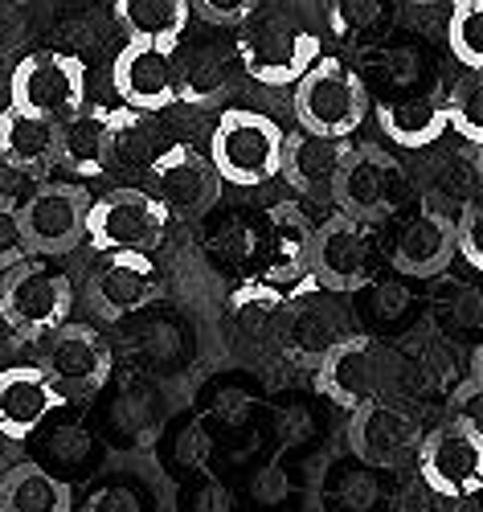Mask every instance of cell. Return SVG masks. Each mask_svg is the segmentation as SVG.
Wrapping results in <instances>:
<instances>
[{"label":"cell","mask_w":483,"mask_h":512,"mask_svg":"<svg viewBox=\"0 0 483 512\" xmlns=\"http://www.w3.org/2000/svg\"><path fill=\"white\" fill-rule=\"evenodd\" d=\"M193 9H197L209 25L230 29V25H242V21H250V17H254L258 0H193Z\"/></svg>","instance_id":"cell-37"},{"label":"cell","mask_w":483,"mask_h":512,"mask_svg":"<svg viewBox=\"0 0 483 512\" xmlns=\"http://www.w3.org/2000/svg\"><path fill=\"white\" fill-rule=\"evenodd\" d=\"M172 78H177V103L222 107L246 78L238 37H197L185 50L172 46Z\"/></svg>","instance_id":"cell-10"},{"label":"cell","mask_w":483,"mask_h":512,"mask_svg":"<svg viewBox=\"0 0 483 512\" xmlns=\"http://www.w3.org/2000/svg\"><path fill=\"white\" fill-rule=\"evenodd\" d=\"M324 13L336 41L369 50L389 37L393 21H398V0H324Z\"/></svg>","instance_id":"cell-31"},{"label":"cell","mask_w":483,"mask_h":512,"mask_svg":"<svg viewBox=\"0 0 483 512\" xmlns=\"http://www.w3.org/2000/svg\"><path fill=\"white\" fill-rule=\"evenodd\" d=\"M254 238H258V213H222L213 218L205 230V254L213 267H226V271H242L250 275V259H254Z\"/></svg>","instance_id":"cell-32"},{"label":"cell","mask_w":483,"mask_h":512,"mask_svg":"<svg viewBox=\"0 0 483 512\" xmlns=\"http://www.w3.org/2000/svg\"><path fill=\"white\" fill-rule=\"evenodd\" d=\"M86 197L82 185L70 181H46L37 185L21 205V226L33 254H70L86 242Z\"/></svg>","instance_id":"cell-11"},{"label":"cell","mask_w":483,"mask_h":512,"mask_svg":"<svg viewBox=\"0 0 483 512\" xmlns=\"http://www.w3.org/2000/svg\"><path fill=\"white\" fill-rule=\"evenodd\" d=\"M111 87L123 99V107L136 111H168L177 103V78H172V46L156 41H123L111 66Z\"/></svg>","instance_id":"cell-18"},{"label":"cell","mask_w":483,"mask_h":512,"mask_svg":"<svg viewBox=\"0 0 483 512\" xmlns=\"http://www.w3.org/2000/svg\"><path fill=\"white\" fill-rule=\"evenodd\" d=\"M168 148L156 115L136 111V107H115L111 127H107V168L119 173H148L152 160Z\"/></svg>","instance_id":"cell-27"},{"label":"cell","mask_w":483,"mask_h":512,"mask_svg":"<svg viewBox=\"0 0 483 512\" xmlns=\"http://www.w3.org/2000/svg\"><path fill=\"white\" fill-rule=\"evenodd\" d=\"M13 275L0 283V295L21 328V336H46L54 332L58 324L70 320V308H74V287L62 271L46 267V263H17L9 267Z\"/></svg>","instance_id":"cell-16"},{"label":"cell","mask_w":483,"mask_h":512,"mask_svg":"<svg viewBox=\"0 0 483 512\" xmlns=\"http://www.w3.org/2000/svg\"><path fill=\"white\" fill-rule=\"evenodd\" d=\"M107 127L111 107H78L58 119V164L74 177H103L107 173Z\"/></svg>","instance_id":"cell-25"},{"label":"cell","mask_w":483,"mask_h":512,"mask_svg":"<svg viewBox=\"0 0 483 512\" xmlns=\"http://www.w3.org/2000/svg\"><path fill=\"white\" fill-rule=\"evenodd\" d=\"M230 332L238 336V345L246 349H271L283 345V320H287V295L279 287H267L258 279H246L230 291V308H226Z\"/></svg>","instance_id":"cell-23"},{"label":"cell","mask_w":483,"mask_h":512,"mask_svg":"<svg viewBox=\"0 0 483 512\" xmlns=\"http://www.w3.org/2000/svg\"><path fill=\"white\" fill-rule=\"evenodd\" d=\"M348 332H357L348 312L332 300L320 295V287H303L295 295H287V320H283V349L303 361L316 365L328 349H336Z\"/></svg>","instance_id":"cell-19"},{"label":"cell","mask_w":483,"mask_h":512,"mask_svg":"<svg viewBox=\"0 0 483 512\" xmlns=\"http://www.w3.org/2000/svg\"><path fill=\"white\" fill-rule=\"evenodd\" d=\"M82 103H86V62L78 54L37 50L13 66L9 107L46 115V119H66Z\"/></svg>","instance_id":"cell-7"},{"label":"cell","mask_w":483,"mask_h":512,"mask_svg":"<svg viewBox=\"0 0 483 512\" xmlns=\"http://www.w3.org/2000/svg\"><path fill=\"white\" fill-rule=\"evenodd\" d=\"M414 5H434V0H414Z\"/></svg>","instance_id":"cell-40"},{"label":"cell","mask_w":483,"mask_h":512,"mask_svg":"<svg viewBox=\"0 0 483 512\" xmlns=\"http://www.w3.org/2000/svg\"><path fill=\"white\" fill-rule=\"evenodd\" d=\"M17 340H25V336H21V328H17V320H13L9 304H5V295H0V353L13 349Z\"/></svg>","instance_id":"cell-39"},{"label":"cell","mask_w":483,"mask_h":512,"mask_svg":"<svg viewBox=\"0 0 483 512\" xmlns=\"http://www.w3.org/2000/svg\"><path fill=\"white\" fill-rule=\"evenodd\" d=\"M398 381H402L398 353L385 340L365 332H348L336 349H328L316 361V390L344 410H357L377 398H393Z\"/></svg>","instance_id":"cell-3"},{"label":"cell","mask_w":483,"mask_h":512,"mask_svg":"<svg viewBox=\"0 0 483 512\" xmlns=\"http://www.w3.org/2000/svg\"><path fill=\"white\" fill-rule=\"evenodd\" d=\"M344 140H328V136H312V132H283V156H279V177L312 201L332 197V181L344 156Z\"/></svg>","instance_id":"cell-22"},{"label":"cell","mask_w":483,"mask_h":512,"mask_svg":"<svg viewBox=\"0 0 483 512\" xmlns=\"http://www.w3.org/2000/svg\"><path fill=\"white\" fill-rule=\"evenodd\" d=\"M414 181L402 160L381 144H348L332 181V201L340 213L357 218L361 226L389 222L414 205Z\"/></svg>","instance_id":"cell-1"},{"label":"cell","mask_w":483,"mask_h":512,"mask_svg":"<svg viewBox=\"0 0 483 512\" xmlns=\"http://www.w3.org/2000/svg\"><path fill=\"white\" fill-rule=\"evenodd\" d=\"M25 254H29V242H25V226H21V205L0 193V271L17 267Z\"/></svg>","instance_id":"cell-36"},{"label":"cell","mask_w":483,"mask_h":512,"mask_svg":"<svg viewBox=\"0 0 483 512\" xmlns=\"http://www.w3.org/2000/svg\"><path fill=\"white\" fill-rule=\"evenodd\" d=\"M312 238H316V226L295 201H279L271 209H262L246 279L279 287L283 295L312 287Z\"/></svg>","instance_id":"cell-5"},{"label":"cell","mask_w":483,"mask_h":512,"mask_svg":"<svg viewBox=\"0 0 483 512\" xmlns=\"http://www.w3.org/2000/svg\"><path fill=\"white\" fill-rule=\"evenodd\" d=\"M164 295V275L144 250H111L99 271L86 279V304L99 320H123L156 304Z\"/></svg>","instance_id":"cell-12"},{"label":"cell","mask_w":483,"mask_h":512,"mask_svg":"<svg viewBox=\"0 0 483 512\" xmlns=\"http://www.w3.org/2000/svg\"><path fill=\"white\" fill-rule=\"evenodd\" d=\"M369 267H373V246H369V234L357 218H348V213L336 209L324 226H316L312 287H324L332 295L361 291L369 283Z\"/></svg>","instance_id":"cell-17"},{"label":"cell","mask_w":483,"mask_h":512,"mask_svg":"<svg viewBox=\"0 0 483 512\" xmlns=\"http://www.w3.org/2000/svg\"><path fill=\"white\" fill-rule=\"evenodd\" d=\"M62 406V394L41 365L0 369V435L21 443Z\"/></svg>","instance_id":"cell-21"},{"label":"cell","mask_w":483,"mask_h":512,"mask_svg":"<svg viewBox=\"0 0 483 512\" xmlns=\"http://www.w3.org/2000/svg\"><path fill=\"white\" fill-rule=\"evenodd\" d=\"M0 160L17 173H46L58 160V119L21 107L0 111Z\"/></svg>","instance_id":"cell-24"},{"label":"cell","mask_w":483,"mask_h":512,"mask_svg":"<svg viewBox=\"0 0 483 512\" xmlns=\"http://www.w3.org/2000/svg\"><path fill=\"white\" fill-rule=\"evenodd\" d=\"M279 156H283V127L262 111L230 107L209 132V164L222 177V185L258 189L275 181Z\"/></svg>","instance_id":"cell-2"},{"label":"cell","mask_w":483,"mask_h":512,"mask_svg":"<svg viewBox=\"0 0 483 512\" xmlns=\"http://www.w3.org/2000/svg\"><path fill=\"white\" fill-rule=\"evenodd\" d=\"M455 254L467 271H483V209L479 201H463L455 218Z\"/></svg>","instance_id":"cell-35"},{"label":"cell","mask_w":483,"mask_h":512,"mask_svg":"<svg viewBox=\"0 0 483 512\" xmlns=\"http://www.w3.org/2000/svg\"><path fill=\"white\" fill-rule=\"evenodd\" d=\"M426 431L414 410L398 406L393 398H377L353 410L348 422V447L365 467H402L410 455H418Z\"/></svg>","instance_id":"cell-13"},{"label":"cell","mask_w":483,"mask_h":512,"mask_svg":"<svg viewBox=\"0 0 483 512\" xmlns=\"http://www.w3.org/2000/svg\"><path fill=\"white\" fill-rule=\"evenodd\" d=\"M295 115L303 132L348 140L369 115V91L361 70L340 58H316L312 70L295 82Z\"/></svg>","instance_id":"cell-4"},{"label":"cell","mask_w":483,"mask_h":512,"mask_svg":"<svg viewBox=\"0 0 483 512\" xmlns=\"http://www.w3.org/2000/svg\"><path fill=\"white\" fill-rule=\"evenodd\" d=\"M381 87V99H406L430 78V62L414 41H377L365 50V74Z\"/></svg>","instance_id":"cell-29"},{"label":"cell","mask_w":483,"mask_h":512,"mask_svg":"<svg viewBox=\"0 0 483 512\" xmlns=\"http://www.w3.org/2000/svg\"><path fill=\"white\" fill-rule=\"evenodd\" d=\"M418 476L447 500H471L483 484V435L475 418L459 414L418 447Z\"/></svg>","instance_id":"cell-8"},{"label":"cell","mask_w":483,"mask_h":512,"mask_svg":"<svg viewBox=\"0 0 483 512\" xmlns=\"http://www.w3.org/2000/svg\"><path fill=\"white\" fill-rule=\"evenodd\" d=\"M447 46L463 70H483V0H451Z\"/></svg>","instance_id":"cell-34"},{"label":"cell","mask_w":483,"mask_h":512,"mask_svg":"<svg viewBox=\"0 0 483 512\" xmlns=\"http://www.w3.org/2000/svg\"><path fill=\"white\" fill-rule=\"evenodd\" d=\"M377 127L393 148L406 152H422L430 144L443 140L447 119H443V103L430 95H406V99H381L377 103Z\"/></svg>","instance_id":"cell-26"},{"label":"cell","mask_w":483,"mask_h":512,"mask_svg":"<svg viewBox=\"0 0 483 512\" xmlns=\"http://www.w3.org/2000/svg\"><path fill=\"white\" fill-rule=\"evenodd\" d=\"M0 512H74V492L41 463H17L0 480Z\"/></svg>","instance_id":"cell-30"},{"label":"cell","mask_w":483,"mask_h":512,"mask_svg":"<svg viewBox=\"0 0 483 512\" xmlns=\"http://www.w3.org/2000/svg\"><path fill=\"white\" fill-rule=\"evenodd\" d=\"M242 74L262 87H295L320 58V37L295 21H262L254 33L238 37Z\"/></svg>","instance_id":"cell-9"},{"label":"cell","mask_w":483,"mask_h":512,"mask_svg":"<svg viewBox=\"0 0 483 512\" xmlns=\"http://www.w3.org/2000/svg\"><path fill=\"white\" fill-rule=\"evenodd\" d=\"M111 17L127 41L181 46L189 29V0H111Z\"/></svg>","instance_id":"cell-28"},{"label":"cell","mask_w":483,"mask_h":512,"mask_svg":"<svg viewBox=\"0 0 483 512\" xmlns=\"http://www.w3.org/2000/svg\"><path fill=\"white\" fill-rule=\"evenodd\" d=\"M451 259H455V218L438 205H418L398 230V242H393L389 254L393 271L410 279H434L451 267Z\"/></svg>","instance_id":"cell-20"},{"label":"cell","mask_w":483,"mask_h":512,"mask_svg":"<svg viewBox=\"0 0 483 512\" xmlns=\"http://www.w3.org/2000/svg\"><path fill=\"white\" fill-rule=\"evenodd\" d=\"M144 177L156 201L168 209V218H201L222 197V177L213 173L209 156L185 144H168Z\"/></svg>","instance_id":"cell-14"},{"label":"cell","mask_w":483,"mask_h":512,"mask_svg":"<svg viewBox=\"0 0 483 512\" xmlns=\"http://www.w3.org/2000/svg\"><path fill=\"white\" fill-rule=\"evenodd\" d=\"M479 74L483 70H463L451 95L443 99V119L467 148L483 144V78Z\"/></svg>","instance_id":"cell-33"},{"label":"cell","mask_w":483,"mask_h":512,"mask_svg":"<svg viewBox=\"0 0 483 512\" xmlns=\"http://www.w3.org/2000/svg\"><path fill=\"white\" fill-rule=\"evenodd\" d=\"M41 369L50 373L62 398H95L111 377V349L95 328L66 320L46 332V365Z\"/></svg>","instance_id":"cell-15"},{"label":"cell","mask_w":483,"mask_h":512,"mask_svg":"<svg viewBox=\"0 0 483 512\" xmlns=\"http://www.w3.org/2000/svg\"><path fill=\"white\" fill-rule=\"evenodd\" d=\"M29 29V0H0V50H13Z\"/></svg>","instance_id":"cell-38"},{"label":"cell","mask_w":483,"mask_h":512,"mask_svg":"<svg viewBox=\"0 0 483 512\" xmlns=\"http://www.w3.org/2000/svg\"><path fill=\"white\" fill-rule=\"evenodd\" d=\"M168 226H172L168 209L156 201L152 189H140V185L111 189L86 209V242L99 254H111V250L152 254L164 242Z\"/></svg>","instance_id":"cell-6"}]
</instances>
